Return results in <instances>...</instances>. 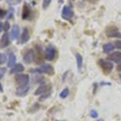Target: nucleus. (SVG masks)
<instances>
[{
  "label": "nucleus",
  "instance_id": "26",
  "mask_svg": "<svg viewBox=\"0 0 121 121\" xmlns=\"http://www.w3.org/2000/svg\"><path fill=\"white\" fill-rule=\"evenodd\" d=\"M6 14V11L3 10V9H0V19H1V18H3L5 17Z\"/></svg>",
  "mask_w": 121,
  "mask_h": 121
},
{
  "label": "nucleus",
  "instance_id": "25",
  "mask_svg": "<svg viewBox=\"0 0 121 121\" xmlns=\"http://www.w3.org/2000/svg\"><path fill=\"white\" fill-rule=\"evenodd\" d=\"M90 116H91V117H93V118H97L98 113H97V111L92 110V111L90 112Z\"/></svg>",
  "mask_w": 121,
  "mask_h": 121
},
{
  "label": "nucleus",
  "instance_id": "19",
  "mask_svg": "<svg viewBox=\"0 0 121 121\" xmlns=\"http://www.w3.org/2000/svg\"><path fill=\"white\" fill-rule=\"evenodd\" d=\"M6 3L10 6H15L19 4L22 2V0H6Z\"/></svg>",
  "mask_w": 121,
  "mask_h": 121
},
{
  "label": "nucleus",
  "instance_id": "3",
  "mask_svg": "<svg viewBox=\"0 0 121 121\" xmlns=\"http://www.w3.org/2000/svg\"><path fill=\"white\" fill-rule=\"evenodd\" d=\"M105 34L108 37L111 38H120L121 39V33H120L118 29L115 26H109L106 29Z\"/></svg>",
  "mask_w": 121,
  "mask_h": 121
},
{
  "label": "nucleus",
  "instance_id": "6",
  "mask_svg": "<svg viewBox=\"0 0 121 121\" xmlns=\"http://www.w3.org/2000/svg\"><path fill=\"white\" fill-rule=\"evenodd\" d=\"M52 89V85L51 84H43L40 86H39L38 89L35 91V93H34V95L36 96H38V95H41V94H44V93H46L48 92H49L50 90H51Z\"/></svg>",
  "mask_w": 121,
  "mask_h": 121
},
{
  "label": "nucleus",
  "instance_id": "13",
  "mask_svg": "<svg viewBox=\"0 0 121 121\" xmlns=\"http://www.w3.org/2000/svg\"><path fill=\"white\" fill-rule=\"evenodd\" d=\"M29 90V86L28 85L25 86H20L16 90V94L19 96V97H24V96H26Z\"/></svg>",
  "mask_w": 121,
  "mask_h": 121
},
{
  "label": "nucleus",
  "instance_id": "28",
  "mask_svg": "<svg viewBox=\"0 0 121 121\" xmlns=\"http://www.w3.org/2000/svg\"><path fill=\"white\" fill-rule=\"evenodd\" d=\"M115 45H116V47L117 48H119L120 50H121V41H120V40H118V41H116Z\"/></svg>",
  "mask_w": 121,
  "mask_h": 121
},
{
  "label": "nucleus",
  "instance_id": "24",
  "mask_svg": "<svg viewBox=\"0 0 121 121\" xmlns=\"http://www.w3.org/2000/svg\"><path fill=\"white\" fill-rule=\"evenodd\" d=\"M10 23H9L7 21L5 22V23H4V25H3V30L5 32H7L9 29H10Z\"/></svg>",
  "mask_w": 121,
  "mask_h": 121
},
{
  "label": "nucleus",
  "instance_id": "14",
  "mask_svg": "<svg viewBox=\"0 0 121 121\" xmlns=\"http://www.w3.org/2000/svg\"><path fill=\"white\" fill-rule=\"evenodd\" d=\"M24 70H25L24 66L21 64V63H17V64H16L13 67L11 68L10 70V74H18V73H21L22 71H24Z\"/></svg>",
  "mask_w": 121,
  "mask_h": 121
},
{
  "label": "nucleus",
  "instance_id": "4",
  "mask_svg": "<svg viewBox=\"0 0 121 121\" xmlns=\"http://www.w3.org/2000/svg\"><path fill=\"white\" fill-rule=\"evenodd\" d=\"M98 63H99L100 67H101V69L103 70V71L105 74H109L113 69V64L111 62H108V61H105L104 59H100L98 61Z\"/></svg>",
  "mask_w": 121,
  "mask_h": 121
},
{
  "label": "nucleus",
  "instance_id": "32",
  "mask_svg": "<svg viewBox=\"0 0 121 121\" xmlns=\"http://www.w3.org/2000/svg\"><path fill=\"white\" fill-rule=\"evenodd\" d=\"M120 78H121V74H120Z\"/></svg>",
  "mask_w": 121,
  "mask_h": 121
},
{
  "label": "nucleus",
  "instance_id": "10",
  "mask_svg": "<svg viewBox=\"0 0 121 121\" xmlns=\"http://www.w3.org/2000/svg\"><path fill=\"white\" fill-rule=\"evenodd\" d=\"M29 38H30V34H29L28 28H25L22 32V34L21 36V39H20V44H24L29 41Z\"/></svg>",
  "mask_w": 121,
  "mask_h": 121
},
{
  "label": "nucleus",
  "instance_id": "18",
  "mask_svg": "<svg viewBox=\"0 0 121 121\" xmlns=\"http://www.w3.org/2000/svg\"><path fill=\"white\" fill-rule=\"evenodd\" d=\"M103 49L105 53H109L114 49V45L111 43H108V44H105L103 46Z\"/></svg>",
  "mask_w": 121,
  "mask_h": 121
},
{
  "label": "nucleus",
  "instance_id": "20",
  "mask_svg": "<svg viewBox=\"0 0 121 121\" xmlns=\"http://www.w3.org/2000/svg\"><path fill=\"white\" fill-rule=\"evenodd\" d=\"M68 95H69V90H68V89H64V90L60 93L59 97L61 98H63V99H64V98L67 97Z\"/></svg>",
  "mask_w": 121,
  "mask_h": 121
},
{
  "label": "nucleus",
  "instance_id": "29",
  "mask_svg": "<svg viewBox=\"0 0 121 121\" xmlns=\"http://www.w3.org/2000/svg\"><path fill=\"white\" fill-rule=\"evenodd\" d=\"M3 30V24L2 22H0V33H2V31Z\"/></svg>",
  "mask_w": 121,
  "mask_h": 121
},
{
  "label": "nucleus",
  "instance_id": "16",
  "mask_svg": "<svg viewBox=\"0 0 121 121\" xmlns=\"http://www.w3.org/2000/svg\"><path fill=\"white\" fill-rule=\"evenodd\" d=\"M15 63H16V56L13 53H10V56H9V59H8V63H7V66L8 67H13L15 66Z\"/></svg>",
  "mask_w": 121,
  "mask_h": 121
},
{
  "label": "nucleus",
  "instance_id": "15",
  "mask_svg": "<svg viewBox=\"0 0 121 121\" xmlns=\"http://www.w3.org/2000/svg\"><path fill=\"white\" fill-rule=\"evenodd\" d=\"M108 59L110 61H113V62L119 63L120 61H121V52H113L108 56Z\"/></svg>",
  "mask_w": 121,
  "mask_h": 121
},
{
  "label": "nucleus",
  "instance_id": "30",
  "mask_svg": "<svg viewBox=\"0 0 121 121\" xmlns=\"http://www.w3.org/2000/svg\"><path fill=\"white\" fill-rule=\"evenodd\" d=\"M117 70H121V61L119 62V64L117 65Z\"/></svg>",
  "mask_w": 121,
  "mask_h": 121
},
{
  "label": "nucleus",
  "instance_id": "9",
  "mask_svg": "<svg viewBox=\"0 0 121 121\" xmlns=\"http://www.w3.org/2000/svg\"><path fill=\"white\" fill-rule=\"evenodd\" d=\"M31 14H32V10H31L30 6L27 3H25L23 6V8H22V19H24V20L29 19V17H31Z\"/></svg>",
  "mask_w": 121,
  "mask_h": 121
},
{
  "label": "nucleus",
  "instance_id": "2",
  "mask_svg": "<svg viewBox=\"0 0 121 121\" xmlns=\"http://www.w3.org/2000/svg\"><path fill=\"white\" fill-rule=\"evenodd\" d=\"M16 83L18 85V87L20 86H27L29 82V77L28 74H18L15 76Z\"/></svg>",
  "mask_w": 121,
  "mask_h": 121
},
{
  "label": "nucleus",
  "instance_id": "7",
  "mask_svg": "<svg viewBox=\"0 0 121 121\" xmlns=\"http://www.w3.org/2000/svg\"><path fill=\"white\" fill-rule=\"evenodd\" d=\"M55 56H56V49H55V48L52 46L48 47L44 52L45 59L48 61H52L55 58Z\"/></svg>",
  "mask_w": 121,
  "mask_h": 121
},
{
  "label": "nucleus",
  "instance_id": "27",
  "mask_svg": "<svg viewBox=\"0 0 121 121\" xmlns=\"http://www.w3.org/2000/svg\"><path fill=\"white\" fill-rule=\"evenodd\" d=\"M5 72H6V69L5 68H0V78H2L4 74H5Z\"/></svg>",
  "mask_w": 121,
  "mask_h": 121
},
{
  "label": "nucleus",
  "instance_id": "23",
  "mask_svg": "<svg viewBox=\"0 0 121 121\" xmlns=\"http://www.w3.org/2000/svg\"><path fill=\"white\" fill-rule=\"evenodd\" d=\"M6 62V56L4 54L0 53V64H3Z\"/></svg>",
  "mask_w": 121,
  "mask_h": 121
},
{
  "label": "nucleus",
  "instance_id": "21",
  "mask_svg": "<svg viewBox=\"0 0 121 121\" xmlns=\"http://www.w3.org/2000/svg\"><path fill=\"white\" fill-rule=\"evenodd\" d=\"M52 0H43V3H42V7L44 9H47L49 6V5L51 4Z\"/></svg>",
  "mask_w": 121,
  "mask_h": 121
},
{
  "label": "nucleus",
  "instance_id": "5",
  "mask_svg": "<svg viewBox=\"0 0 121 121\" xmlns=\"http://www.w3.org/2000/svg\"><path fill=\"white\" fill-rule=\"evenodd\" d=\"M73 17H74V11H73V10L70 6H65L62 10V17L63 19L67 20V21H70Z\"/></svg>",
  "mask_w": 121,
  "mask_h": 121
},
{
  "label": "nucleus",
  "instance_id": "31",
  "mask_svg": "<svg viewBox=\"0 0 121 121\" xmlns=\"http://www.w3.org/2000/svg\"><path fill=\"white\" fill-rule=\"evenodd\" d=\"M0 90H3V86H2V85H1V83H0Z\"/></svg>",
  "mask_w": 121,
  "mask_h": 121
},
{
  "label": "nucleus",
  "instance_id": "8",
  "mask_svg": "<svg viewBox=\"0 0 121 121\" xmlns=\"http://www.w3.org/2000/svg\"><path fill=\"white\" fill-rule=\"evenodd\" d=\"M34 57H35V53H34L33 50H29L27 51L26 53H25L24 56H23V61L26 64H29L33 62V60L34 59Z\"/></svg>",
  "mask_w": 121,
  "mask_h": 121
},
{
  "label": "nucleus",
  "instance_id": "12",
  "mask_svg": "<svg viewBox=\"0 0 121 121\" xmlns=\"http://www.w3.org/2000/svg\"><path fill=\"white\" fill-rule=\"evenodd\" d=\"M10 44V36L8 33H4L0 40V48H5Z\"/></svg>",
  "mask_w": 121,
  "mask_h": 121
},
{
  "label": "nucleus",
  "instance_id": "17",
  "mask_svg": "<svg viewBox=\"0 0 121 121\" xmlns=\"http://www.w3.org/2000/svg\"><path fill=\"white\" fill-rule=\"evenodd\" d=\"M76 60H77V66H78V69L81 70L82 67V56H81L79 53L76 54Z\"/></svg>",
  "mask_w": 121,
  "mask_h": 121
},
{
  "label": "nucleus",
  "instance_id": "11",
  "mask_svg": "<svg viewBox=\"0 0 121 121\" xmlns=\"http://www.w3.org/2000/svg\"><path fill=\"white\" fill-rule=\"evenodd\" d=\"M20 34V29L17 25H13L10 32V38L12 40H17Z\"/></svg>",
  "mask_w": 121,
  "mask_h": 121
},
{
  "label": "nucleus",
  "instance_id": "1",
  "mask_svg": "<svg viewBox=\"0 0 121 121\" xmlns=\"http://www.w3.org/2000/svg\"><path fill=\"white\" fill-rule=\"evenodd\" d=\"M33 72H38L40 74H47L48 75H53L55 74V70L53 67L50 64H43L38 67L37 69L32 70Z\"/></svg>",
  "mask_w": 121,
  "mask_h": 121
},
{
  "label": "nucleus",
  "instance_id": "22",
  "mask_svg": "<svg viewBox=\"0 0 121 121\" xmlns=\"http://www.w3.org/2000/svg\"><path fill=\"white\" fill-rule=\"evenodd\" d=\"M13 13H14V10L13 8H10L9 10L8 13H7V18L8 19H12L13 17Z\"/></svg>",
  "mask_w": 121,
  "mask_h": 121
}]
</instances>
